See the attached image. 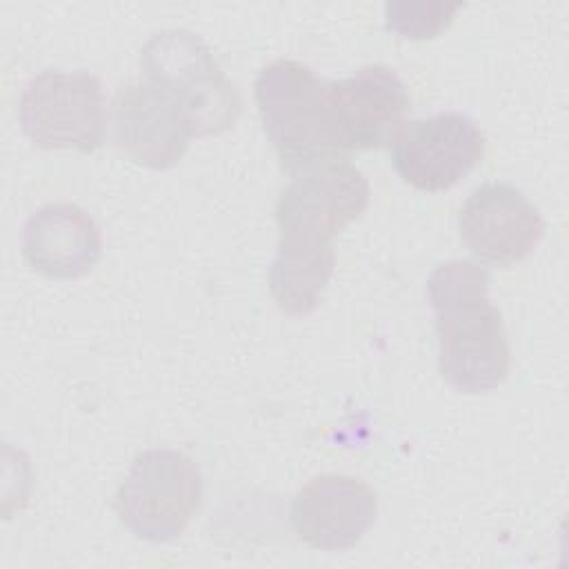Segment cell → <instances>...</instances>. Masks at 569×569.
Here are the masks:
<instances>
[{"label": "cell", "instance_id": "obj_4", "mask_svg": "<svg viewBox=\"0 0 569 569\" xmlns=\"http://www.w3.org/2000/svg\"><path fill=\"white\" fill-rule=\"evenodd\" d=\"M144 80L160 89L184 116L191 138L231 129L242 102L211 49L189 29H162L140 49Z\"/></svg>", "mask_w": 569, "mask_h": 569}, {"label": "cell", "instance_id": "obj_1", "mask_svg": "<svg viewBox=\"0 0 569 569\" xmlns=\"http://www.w3.org/2000/svg\"><path fill=\"white\" fill-rule=\"evenodd\" d=\"M369 182L345 160L313 164L291 178L276 202L278 251L269 291L280 311L311 313L336 269L333 238L369 204Z\"/></svg>", "mask_w": 569, "mask_h": 569}, {"label": "cell", "instance_id": "obj_10", "mask_svg": "<svg viewBox=\"0 0 569 569\" xmlns=\"http://www.w3.org/2000/svg\"><path fill=\"white\" fill-rule=\"evenodd\" d=\"M376 491L345 473L311 478L291 500L296 536L320 551H345L362 540L376 520Z\"/></svg>", "mask_w": 569, "mask_h": 569}, {"label": "cell", "instance_id": "obj_11", "mask_svg": "<svg viewBox=\"0 0 569 569\" xmlns=\"http://www.w3.org/2000/svg\"><path fill=\"white\" fill-rule=\"evenodd\" d=\"M109 120L116 147L149 169L178 164L191 138L180 109L147 80L118 89Z\"/></svg>", "mask_w": 569, "mask_h": 569}, {"label": "cell", "instance_id": "obj_13", "mask_svg": "<svg viewBox=\"0 0 569 569\" xmlns=\"http://www.w3.org/2000/svg\"><path fill=\"white\" fill-rule=\"evenodd\" d=\"M460 7V2H387L385 24L402 38L427 40L445 31Z\"/></svg>", "mask_w": 569, "mask_h": 569}, {"label": "cell", "instance_id": "obj_12", "mask_svg": "<svg viewBox=\"0 0 569 569\" xmlns=\"http://www.w3.org/2000/svg\"><path fill=\"white\" fill-rule=\"evenodd\" d=\"M20 244L27 264L56 280L89 273L102 256V233L96 220L69 202L36 209L22 224Z\"/></svg>", "mask_w": 569, "mask_h": 569}, {"label": "cell", "instance_id": "obj_7", "mask_svg": "<svg viewBox=\"0 0 569 569\" xmlns=\"http://www.w3.org/2000/svg\"><path fill=\"white\" fill-rule=\"evenodd\" d=\"M398 176L420 191H445L458 184L485 156V133L473 118L442 111L405 122L393 138Z\"/></svg>", "mask_w": 569, "mask_h": 569}, {"label": "cell", "instance_id": "obj_2", "mask_svg": "<svg viewBox=\"0 0 569 569\" xmlns=\"http://www.w3.org/2000/svg\"><path fill=\"white\" fill-rule=\"evenodd\" d=\"M436 318L438 369L460 393H489L511 369L502 313L489 300V276L469 260H447L427 280Z\"/></svg>", "mask_w": 569, "mask_h": 569}, {"label": "cell", "instance_id": "obj_6", "mask_svg": "<svg viewBox=\"0 0 569 569\" xmlns=\"http://www.w3.org/2000/svg\"><path fill=\"white\" fill-rule=\"evenodd\" d=\"M18 120L40 149L91 153L102 144L107 127L102 82L87 71L47 69L24 84Z\"/></svg>", "mask_w": 569, "mask_h": 569}, {"label": "cell", "instance_id": "obj_5", "mask_svg": "<svg viewBox=\"0 0 569 569\" xmlns=\"http://www.w3.org/2000/svg\"><path fill=\"white\" fill-rule=\"evenodd\" d=\"M202 502L198 465L176 449H147L131 462L113 496L120 522L149 542L176 540Z\"/></svg>", "mask_w": 569, "mask_h": 569}, {"label": "cell", "instance_id": "obj_9", "mask_svg": "<svg viewBox=\"0 0 569 569\" xmlns=\"http://www.w3.org/2000/svg\"><path fill=\"white\" fill-rule=\"evenodd\" d=\"M458 231L480 262L509 267L536 251L545 236V220L513 184L487 182L462 202Z\"/></svg>", "mask_w": 569, "mask_h": 569}, {"label": "cell", "instance_id": "obj_8", "mask_svg": "<svg viewBox=\"0 0 569 569\" xmlns=\"http://www.w3.org/2000/svg\"><path fill=\"white\" fill-rule=\"evenodd\" d=\"M327 98L342 156L380 149L405 127L409 93L387 64H365L349 78L327 82Z\"/></svg>", "mask_w": 569, "mask_h": 569}, {"label": "cell", "instance_id": "obj_3", "mask_svg": "<svg viewBox=\"0 0 569 569\" xmlns=\"http://www.w3.org/2000/svg\"><path fill=\"white\" fill-rule=\"evenodd\" d=\"M253 96L262 129L289 173H300L327 160H340L327 82L291 58H278L260 69Z\"/></svg>", "mask_w": 569, "mask_h": 569}]
</instances>
